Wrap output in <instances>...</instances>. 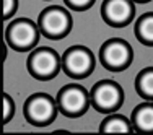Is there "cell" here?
Wrapping results in <instances>:
<instances>
[{
    "instance_id": "obj_1",
    "label": "cell",
    "mask_w": 153,
    "mask_h": 135,
    "mask_svg": "<svg viewBox=\"0 0 153 135\" xmlns=\"http://www.w3.org/2000/svg\"><path fill=\"white\" fill-rule=\"evenodd\" d=\"M90 103H91L90 93L85 86L78 83L65 85L57 93V108L62 114L68 117H78L85 114L86 109L90 108Z\"/></svg>"
},
{
    "instance_id": "obj_2",
    "label": "cell",
    "mask_w": 153,
    "mask_h": 135,
    "mask_svg": "<svg viewBox=\"0 0 153 135\" xmlns=\"http://www.w3.org/2000/svg\"><path fill=\"white\" fill-rule=\"evenodd\" d=\"M38 26L46 38L60 39L70 33L72 28V16L65 8L59 5H51L44 8L39 15Z\"/></svg>"
},
{
    "instance_id": "obj_3",
    "label": "cell",
    "mask_w": 153,
    "mask_h": 135,
    "mask_svg": "<svg viewBox=\"0 0 153 135\" xmlns=\"http://www.w3.org/2000/svg\"><path fill=\"white\" fill-rule=\"evenodd\" d=\"M90 98H91V104L96 111L111 114L122 106L124 91L119 83L112 82V80H101L93 85L91 91H90Z\"/></svg>"
},
{
    "instance_id": "obj_4",
    "label": "cell",
    "mask_w": 153,
    "mask_h": 135,
    "mask_svg": "<svg viewBox=\"0 0 153 135\" xmlns=\"http://www.w3.org/2000/svg\"><path fill=\"white\" fill-rule=\"evenodd\" d=\"M62 68V57L51 47H38L28 57V70L38 80L54 78Z\"/></svg>"
},
{
    "instance_id": "obj_5",
    "label": "cell",
    "mask_w": 153,
    "mask_h": 135,
    "mask_svg": "<svg viewBox=\"0 0 153 135\" xmlns=\"http://www.w3.org/2000/svg\"><path fill=\"white\" fill-rule=\"evenodd\" d=\"M57 101L46 93H34L25 103V117L38 127L49 125L57 116Z\"/></svg>"
},
{
    "instance_id": "obj_6",
    "label": "cell",
    "mask_w": 153,
    "mask_h": 135,
    "mask_svg": "<svg viewBox=\"0 0 153 135\" xmlns=\"http://www.w3.org/2000/svg\"><path fill=\"white\" fill-rule=\"evenodd\" d=\"M39 31L41 30H39L38 24H34V21L28 20V18H18L7 26L5 38L7 42L15 50L25 52V50H30L38 44Z\"/></svg>"
},
{
    "instance_id": "obj_7",
    "label": "cell",
    "mask_w": 153,
    "mask_h": 135,
    "mask_svg": "<svg viewBox=\"0 0 153 135\" xmlns=\"http://www.w3.org/2000/svg\"><path fill=\"white\" fill-rule=\"evenodd\" d=\"M132 59H134L132 47H130V44L127 41H124V39L112 38V39H108L101 46L100 62L108 70L121 72L124 68L129 67Z\"/></svg>"
},
{
    "instance_id": "obj_8",
    "label": "cell",
    "mask_w": 153,
    "mask_h": 135,
    "mask_svg": "<svg viewBox=\"0 0 153 135\" xmlns=\"http://www.w3.org/2000/svg\"><path fill=\"white\" fill-rule=\"evenodd\" d=\"M94 56L85 46L68 47L62 54V70L72 78H85L94 68Z\"/></svg>"
},
{
    "instance_id": "obj_9",
    "label": "cell",
    "mask_w": 153,
    "mask_h": 135,
    "mask_svg": "<svg viewBox=\"0 0 153 135\" xmlns=\"http://www.w3.org/2000/svg\"><path fill=\"white\" fill-rule=\"evenodd\" d=\"M134 0H104L101 5V16L109 26H126L134 20Z\"/></svg>"
},
{
    "instance_id": "obj_10",
    "label": "cell",
    "mask_w": 153,
    "mask_h": 135,
    "mask_svg": "<svg viewBox=\"0 0 153 135\" xmlns=\"http://www.w3.org/2000/svg\"><path fill=\"white\" fill-rule=\"evenodd\" d=\"M132 125L140 132H153V103H142L132 111Z\"/></svg>"
},
{
    "instance_id": "obj_11",
    "label": "cell",
    "mask_w": 153,
    "mask_h": 135,
    "mask_svg": "<svg viewBox=\"0 0 153 135\" xmlns=\"http://www.w3.org/2000/svg\"><path fill=\"white\" fill-rule=\"evenodd\" d=\"M100 130L104 134H129L134 130V125H132V120H129L124 116L112 114V116H108L101 122Z\"/></svg>"
},
{
    "instance_id": "obj_12",
    "label": "cell",
    "mask_w": 153,
    "mask_h": 135,
    "mask_svg": "<svg viewBox=\"0 0 153 135\" xmlns=\"http://www.w3.org/2000/svg\"><path fill=\"white\" fill-rule=\"evenodd\" d=\"M135 36L145 46H153V12L143 13L135 23Z\"/></svg>"
},
{
    "instance_id": "obj_13",
    "label": "cell",
    "mask_w": 153,
    "mask_h": 135,
    "mask_svg": "<svg viewBox=\"0 0 153 135\" xmlns=\"http://www.w3.org/2000/svg\"><path fill=\"white\" fill-rule=\"evenodd\" d=\"M135 90L145 99L153 101V67H147L137 75Z\"/></svg>"
},
{
    "instance_id": "obj_14",
    "label": "cell",
    "mask_w": 153,
    "mask_h": 135,
    "mask_svg": "<svg viewBox=\"0 0 153 135\" xmlns=\"http://www.w3.org/2000/svg\"><path fill=\"white\" fill-rule=\"evenodd\" d=\"M13 112H15V104L13 99L8 96L7 93H3V122H10L13 117Z\"/></svg>"
},
{
    "instance_id": "obj_15",
    "label": "cell",
    "mask_w": 153,
    "mask_h": 135,
    "mask_svg": "<svg viewBox=\"0 0 153 135\" xmlns=\"http://www.w3.org/2000/svg\"><path fill=\"white\" fill-rule=\"evenodd\" d=\"M67 3V7H70L75 12H82V10H86L94 3V0H64Z\"/></svg>"
},
{
    "instance_id": "obj_16",
    "label": "cell",
    "mask_w": 153,
    "mask_h": 135,
    "mask_svg": "<svg viewBox=\"0 0 153 135\" xmlns=\"http://www.w3.org/2000/svg\"><path fill=\"white\" fill-rule=\"evenodd\" d=\"M16 7H18V0H3V18L8 20L15 13Z\"/></svg>"
},
{
    "instance_id": "obj_17",
    "label": "cell",
    "mask_w": 153,
    "mask_h": 135,
    "mask_svg": "<svg viewBox=\"0 0 153 135\" xmlns=\"http://www.w3.org/2000/svg\"><path fill=\"white\" fill-rule=\"evenodd\" d=\"M134 2H138V3H147V2H150V0H134Z\"/></svg>"
}]
</instances>
